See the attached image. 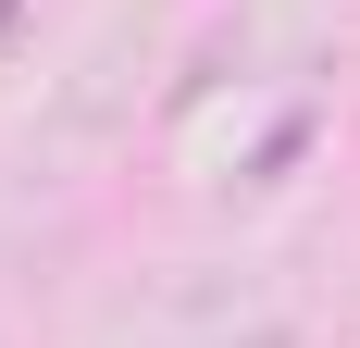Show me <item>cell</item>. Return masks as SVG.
<instances>
[]
</instances>
